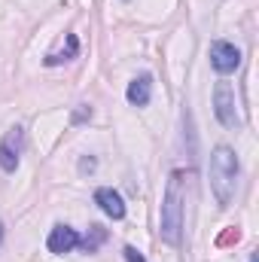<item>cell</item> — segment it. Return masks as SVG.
Returning <instances> with one entry per match:
<instances>
[{"instance_id":"cell-14","label":"cell","mask_w":259,"mask_h":262,"mask_svg":"<svg viewBox=\"0 0 259 262\" xmlns=\"http://www.w3.org/2000/svg\"><path fill=\"white\" fill-rule=\"evenodd\" d=\"M3 232H6V229H3V223H0V247H3Z\"/></svg>"},{"instance_id":"cell-3","label":"cell","mask_w":259,"mask_h":262,"mask_svg":"<svg viewBox=\"0 0 259 262\" xmlns=\"http://www.w3.org/2000/svg\"><path fill=\"white\" fill-rule=\"evenodd\" d=\"M213 113H217V119H220L223 128H238V125H241L238 98H235L232 82H217V85H213Z\"/></svg>"},{"instance_id":"cell-2","label":"cell","mask_w":259,"mask_h":262,"mask_svg":"<svg viewBox=\"0 0 259 262\" xmlns=\"http://www.w3.org/2000/svg\"><path fill=\"white\" fill-rule=\"evenodd\" d=\"M183 204H186L183 171H171L165 198H162V223H159L165 244H180V238H183Z\"/></svg>"},{"instance_id":"cell-12","label":"cell","mask_w":259,"mask_h":262,"mask_svg":"<svg viewBox=\"0 0 259 262\" xmlns=\"http://www.w3.org/2000/svg\"><path fill=\"white\" fill-rule=\"evenodd\" d=\"M122 253H125V262H146L140 253H137V250H134V247H125Z\"/></svg>"},{"instance_id":"cell-9","label":"cell","mask_w":259,"mask_h":262,"mask_svg":"<svg viewBox=\"0 0 259 262\" xmlns=\"http://www.w3.org/2000/svg\"><path fill=\"white\" fill-rule=\"evenodd\" d=\"M107 241V229L104 226H89L85 235H79V250L85 253H98V247Z\"/></svg>"},{"instance_id":"cell-5","label":"cell","mask_w":259,"mask_h":262,"mask_svg":"<svg viewBox=\"0 0 259 262\" xmlns=\"http://www.w3.org/2000/svg\"><path fill=\"white\" fill-rule=\"evenodd\" d=\"M21 146H25V131L21 128H9L6 137L0 140V168H3L6 174H12V171L18 168Z\"/></svg>"},{"instance_id":"cell-7","label":"cell","mask_w":259,"mask_h":262,"mask_svg":"<svg viewBox=\"0 0 259 262\" xmlns=\"http://www.w3.org/2000/svg\"><path fill=\"white\" fill-rule=\"evenodd\" d=\"M95 204H98L110 220H122V216H125V201H122V195H119L116 189H110V186H101V189L95 192Z\"/></svg>"},{"instance_id":"cell-10","label":"cell","mask_w":259,"mask_h":262,"mask_svg":"<svg viewBox=\"0 0 259 262\" xmlns=\"http://www.w3.org/2000/svg\"><path fill=\"white\" fill-rule=\"evenodd\" d=\"M76 52H79V40H76V34H67V49H64V52L49 55V58H46V64L55 67V64H61V61H70V58H76Z\"/></svg>"},{"instance_id":"cell-1","label":"cell","mask_w":259,"mask_h":262,"mask_svg":"<svg viewBox=\"0 0 259 262\" xmlns=\"http://www.w3.org/2000/svg\"><path fill=\"white\" fill-rule=\"evenodd\" d=\"M210 189L217 195V204L220 207H229L232 198H235V186H238V174H241V165H238V156L232 146L220 143L213 152H210Z\"/></svg>"},{"instance_id":"cell-13","label":"cell","mask_w":259,"mask_h":262,"mask_svg":"<svg viewBox=\"0 0 259 262\" xmlns=\"http://www.w3.org/2000/svg\"><path fill=\"white\" fill-rule=\"evenodd\" d=\"M95 165H98L95 159H82V162H79V171H82V174H85V171H95Z\"/></svg>"},{"instance_id":"cell-11","label":"cell","mask_w":259,"mask_h":262,"mask_svg":"<svg viewBox=\"0 0 259 262\" xmlns=\"http://www.w3.org/2000/svg\"><path fill=\"white\" fill-rule=\"evenodd\" d=\"M89 119H92V107H89V104H79V107L70 113V122H73V125H82V122H89Z\"/></svg>"},{"instance_id":"cell-6","label":"cell","mask_w":259,"mask_h":262,"mask_svg":"<svg viewBox=\"0 0 259 262\" xmlns=\"http://www.w3.org/2000/svg\"><path fill=\"white\" fill-rule=\"evenodd\" d=\"M46 247H49V253L64 256V253H70V250L79 247V232L70 229V226H55V229L49 232V238H46Z\"/></svg>"},{"instance_id":"cell-15","label":"cell","mask_w":259,"mask_h":262,"mask_svg":"<svg viewBox=\"0 0 259 262\" xmlns=\"http://www.w3.org/2000/svg\"><path fill=\"white\" fill-rule=\"evenodd\" d=\"M250 262H259V259H256V256H253V259H250Z\"/></svg>"},{"instance_id":"cell-4","label":"cell","mask_w":259,"mask_h":262,"mask_svg":"<svg viewBox=\"0 0 259 262\" xmlns=\"http://www.w3.org/2000/svg\"><path fill=\"white\" fill-rule=\"evenodd\" d=\"M210 67L220 73V76H229L241 67V49L229 40H217L210 43Z\"/></svg>"},{"instance_id":"cell-8","label":"cell","mask_w":259,"mask_h":262,"mask_svg":"<svg viewBox=\"0 0 259 262\" xmlns=\"http://www.w3.org/2000/svg\"><path fill=\"white\" fill-rule=\"evenodd\" d=\"M125 98H128L131 107H146L149 98H153V76H149V73H140L137 79H131Z\"/></svg>"}]
</instances>
